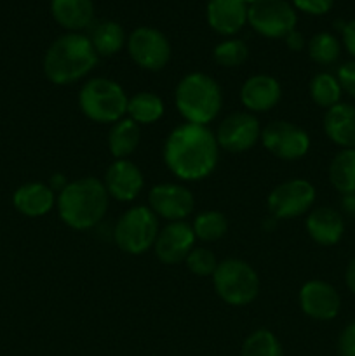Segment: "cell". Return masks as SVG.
Returning a JSON list of instances; mask_svg holds the SVG:
<instances>
[{"label":"cell","mask_w":355,"mask_h":356,"mask_svg":"<svg viewBox=\"0 0 355 356\" xmlns=\"http://www.w3.org/2000/svg\"><path fill=\"white\" fill-rule=\"evenodd\" d=\"M219 146L207 125L183 124L173 129L164 145L167 169L183 181H200L218 165Z\"/></svg>","instance_id":"1"},{"label":"cell","mask_w":355,"mask_h":356,"mask_svg":"<svg viewBox=\"0 0 355 356\" xmlns=\"http://www.w3.org/2000/svg\"><path fill=\"white\" fill-rule=\"evenodd\" d=\"M108 202L103 181L90 176L70 181L56 198L61 221L77 232L94 228L106 214Z\"/></svg>","instance_id":"2"},{"label":"cell","mask_w":355,"mask_h":356,"mask_svg":"<svg viewBox=\"0 0 355 356\" xmlns=\"http://www.w3.org/2000/svg\"><path fill=\"white\" fill-rule=\"evenodd\" d=\"M97 58L89 37L65 33L49 45L44 56V73L54 86H72L96 66Z\"/></svg>","instance_id":"3"},{"label":"cell","mask_w":355,"mask_h":356,"mask_svg":"<svg viewBox=\"0 0 355 356\" xmlns=\"http://www.w3.org/2000/svg\"><path fill=\"white\" fill-rule=\"evenodd\" d=\"M174 103L187 124L207 125L221 110V89L218 82L205 73H188L178 83Z\"/></svg>","instance_id":"4"},{"label":"cell","mask_w":355,"mask_h":356,"mask_svg":"<svg viewBox=\"0 0 355 356\" xmlns=\"http://www.w3.org/2000/svg\"><path fill=\"white\" fill-rule=\"evenodd\" d=\"M127 94L118 82L104 76L90 79L79 92V108L90 122L115 124L127 113Z\"/></svg>","instance_id":"5"},{"label":"cell","mask_w":355,"mask_h":356,"mask_svg":"<svg viewBox=\"0 0 355 356\" xmlns=\"http://www.w3.org/2000/svg\"><path fill=\"white\" fill-rule=\"evenodd\" d=\"M212 287L226 305L247 306L260 294V277L246 261L232 257L218 264L212 275Z\"/></svg>","instance_id":"6"},{"label":"cell","mask_w":355,"mask_h":356,"mask_svg":"<svg viewBox=\"0 0 355 356\" xmlns=\"http://www.w3.org/2000/svg\"><path fill=\"white\" fill-rule=\"evenodd\" d=\"M159 232V218L155 212L145 205H136L118 218L113 229V240L122 252L141 256L152 249Z\"/></svg>","instance_id":"7"},{"label":"cell","mask_w":355,"mask_h":356,"mask_svg":"<svg viewBox=\"0 0 355 356\" xmlns=\"http://www.w3.org/2000/svg\"><path fill=\"white\" fill-rule=\"evenodd\" d=\"M317 191L310 181L287 179L277 184L267 198L268 211L275 219H294L312 211Z\"/></svg>","instance_id":"8"},{"label":"cell","mask_w":355,"mask_h":356,"mask_svg":"<svg viewBox=\"0 0 355 356\" xmlns=\"http://www.w3.org/2000/svg\"><path fill=\"white\" fill-rule=\"evenodd\" d=\"M294 9L285 0H254L247 9V23L267 38H284L296 30Z\"/></svg>","instance_id":"9"},{"label":"cell","mask_w":355,"mask_h":356,"mask_svg":"<svg viewBox=\"0 0 355 356\" xmlns=\"http://www.w3.org/2000/svg\"><path fill=\"white\" fill-rule=\"evenodd\" d=\"M261 143L281 160H299L308 153L310 136L299 125L287 120H274L261 129Z\"/></svg>","instance_id":"10"},{"label":"cell","mask_w":355,"mask_h":356,"mask_svg":"<svg viewBox=\"0 0 355 356\" xmlns=\"http://www.w3.org/2000/svg\"><path fill=\"white\" fill-rule=\"evenodd\" d=\"M127 51L132 61L148 72H160L171 59V44L166 35L152 26H139L129 35Z\"/></svg>","instance_id":"11"},{"label":"cell","mask_w":355,"mask_h":356,"mask_svg":"<svg viewBox=\"0 0 355 356\" xmlns=\"http://www.w3.org/2000/svg\"><path fill=\"white\" fill-rule=\"evenodd\" d=\"M261 139V125L249 111H235L221 120L216 131V141L228 153H244Z\"/></svg>","instance_id":"12"},{"label":"cell","mask_w":355,"mask_h":356,"mask_svg":"<svg viewBox=\"0 0 355 356\" xmlns=\"http://www.w3.org/2000/svg\"><path fill=\"white\" fill-rule=\"evenodd\" d=\"M150 209L157 218L166 221H184L194 212L195 198L191 191L183 184L162 183L155 184L148 193Z\"/></svg>","instance_id":"13"},{"label":"cell","mask_w":355,"mask_h":356,"mask_svg":"<svg viewBox=\"0 0 355 356\" xmlns=\"http://www.w3.org/2000/svg\"><path fill=\"white\" fill-rule=\"evenodd\" d=\"M298 301L301 312L317 322H331L340 315L341 298L329 282L308 280L299 289Z\"/></svg>","instance_id":"14"},{"label":"cell","mask_w":355,"mask_h":356,"mask_svg":"<svg viewBox=\"0 0 355 356\" xmlns=\"http://www.w3.org/2000/svg\"><path fill=\"white\" fill-rule=\"evenodd\" d=\"M195 233L187 221H174L164 226L157 235L153 249L157 259L167 266L184 263L195 243Z\"/></svg>","instance_id":"15"},{"label":"cell","mask_w":355,"mask_h":356,"mask_svg":"<svg viewBox=\"0 0 355 356\" xmlns=\"http://www.w3.org/2000/svg\"><path fill=\"white\" fill-rule=\"evenodd\" d=\"M108 195L118 202H132L145 186V177L139 167L127 159L115 160L108 165L103 181Z\"/></svg>","instance_id":"16"},{"label":"cell","mask_w":355,"mask_h":356,"mask_svg":"<svg viewBox=\"0 0 355 356\" xmlns=\"http://www.w3.org/2000/svg\"><path fill=\"white\" fill-rule=\"evenodd\" d=\"M282 87L271 75H253L240 87V101L249 113H265L278 104Z\"/></svg>","instance_id":"17"},{"label":"cell","mask_w":355,"mask_h":356,"mask_svg":"<svg viewBox=\"0 0 355 356\" xmlns=\"http://www.w3.org/2000/svg\"><path fill=\"white\" fill-rule=\"evenodd\" d=\"M306 233L315 243L324 247H333L343 238L345 218L340 211L333 207H315L306 218Z\"/></svg>","instance_id":"18"},{"label":"cell","mask_w":355,"mask_h":356,"mask_svg":"<svg viewBox=\"0 0 355 356\" xmlns=\"http://www.w3.org/2000/svg\"><path fill=\"white\" fill-rule=\"evenodd\" d=\"M13 205L26 218H42L56 205V193L49 184L30 181L14 191Z\"/></svg>","instance_id":"19"},{"label":"cell","mask_w":355,"mask_h":356,"mask_svg":"<svg viewBox=\"0 0 355 356\" xmlns=\"http://www.w3.org/2000/svg\"><path fill=\"white\" fill-rule=\"evenodd\" d=\"M322 127L331 143L341 149L355 148V106L350 103H338L326 110Z\"/></svg>","instance_id":"20"},{"label":"cell","mask_w":355,"mask_h":356,"mask_svg":"<svg viewBox=\"0 0 355 356\" xmlns=\"http://www.w3.org/2000/svg\"><path fill=\"white\" fill-rule=\"evenodd\" d=\"M207 23L216 33L235 35L247 23V6L242 0H209Z\"/></svg>","instance_id":"21"},{"label":"cell","mask_w":355,"mask_h":356,"mask_svg":"<svg viewBox=\"0 0 355 356\" xmlns=\"http://www.w3.org/2000/svg\"><path fill=\"white\" fill-rule=\"evenodd\" d=\"M52 17L70 33H79L94 19L93 0H51Z\"/></svg>","instance_id":"22"},{"label":"cell","mask_w":355,"mask_h":356,"mask_svg":"<svg viewBox=\"0 0 355 356\" xmlns=\"http://www.w3.org/2000/svg\"><path fill=\"white\" fill-rule=\"evenodd\" d=\"M139 139H141L139 125L132 122L131 118H122V120L111 124L106 145L111 156L115 160H122L136 152V148L139 146Z\"/></svg>","instance_id":"23"},{"label":"cell","mask_w":355,"mask_h":356,"mask_svg":"<svg viewBox=\"0 0 355 356\" xmlns=\"http://www.w3.org/2000/svg\"><path fill=\"white\" fill-rule=\"evenodd\" d=\"M164 101L155 92H143L134 94L127 101V118L136 122L138 125H152L164 117Z\"/></svg>","instance_id":"24"},{"label":"cell","mask_w":355,"mask_h":356,"mask_svg":"<svg viewBox=\"0 0 355 356\" xmlns=\"http://www.w3.org/2000/svg\"><path fill=\"white\" fill-rule=\"evenodd\" d=\"M329 181L338 193H355V148L340 149L329 163Z\"/></svg>","instance_id":"25"},{"label":"cell","mask_w":355,"mask_h":356,"mask_svg":"<svg viewBox=\"0 0 355 356\" xmlns=\"http://www.w3.org/2000/svg\"><path fill=\"white\" fill-rule=\"evenodd\" d=\"M94 51L97 56H113L124 47L125 44V31L117 21H103L96 24L89 37Z\"/></svg>","instance_id":"26"},{"label":"cell","mask_w":355,"mask_h":356,"mask_svg":"<svg viewBox=\"0 0 355 356\" xmlns=\"http://www.w3.org/2000/svg\"><path fill=\"white\" fill-rule=\"evenodd\" d=\"M341 94L343 90H341L336 75L333 73L320 72L310 80V97L317 106L324 108V110H329L334 104L341 103Z\"/></svg>","instance_id":"27"},{"label":"cell","mask_w":355,"mask_h":356,"mask_svg":"<svg viewBox=\"0 0 355 356\" xmlns=\"http://www.w3.org/2000/svg\"><path fill=\"white\" fill-rule=\"evenodd\" d=\"M191 228H194L195 238L202 242H218L228 232V221L225 214L219 211H205L194 219Z\"/></svg>","instance_id":"28"},{"label":"cell","mask_w":355,"mask_h":356,"mask_svg":"<svg viewBox=\"0 0 355 356\" xmlns=\"http://www.w3.org/2000/svg\"><path fill=\"white\" fill-rule=\"evenodd\" d=\"M306 49H308L310 59L320 66L334 65L341 56L340 40L333 33H327V31H320V33L313 35Z\"/></svg>","instance_id":"29"},{"label":"cell","mask_w":355,"mask_h":356,"mask_svg":"<svg viewBox=\"0 0 355 356\" xmlns=\"http://www.w3.org/2000/svg\"><path fill=\"white\" fill-rule=\"evenodd\" d=\"M240 356H284L281 341L268 329H258L246 337Z\"/></svg>","instance_id":"30"},{"label":"cell","mask_w":355,"mask_h":356,"mask_svg":"<svg viewBox=\"0 0 355 356\" xmlns=\"http://www.w3.org/2000/svg\"><path fill=\"white\" fill-rule=\"evenodd\" d=\"M212 58L219 66L225 68H237L242 66L249 58V47L240 38H228L218 44L212 51Z\"/></svg>","instance_id":"31"},{"label":"cell","mask_w":355,"mask_h":356,"mask_svg":"<svg viewBox=\"0 0 355 356\" xmlns=\"http://www.w3.org/2000/svg\"><path fill=\"white\" fill-rule=\"evenodd\" d=\"M184 264L195 277H212L219 263L212 250L205 249V247H194L184 259Z\"/></svg>","instance_id":"32"},{"label":"cell","mask_w":355,"mask_h":356,"mask_svg":"<svg viewBox=\"0 0 355 356\" xmlns=\"http://www.w3.org/2000/svg\"><path fill=\"white\" fill-rule=\"evenodd\" d=\"M336 79L338 82H340L341 90L355 99V59L343 63V65L338 68Z\"/></svg>","instance_id":"33"},{"label":"cell","mask_w":355,"mask_h":356,"mask_svg":"<svg viewBox=\"0 0 355 356\" xmlns=\"http://www.w3.org/2000/svg\"><path fill=\"white\" fill-rule=\"evenodd\" d=\"M336 348L340 356H355V320L347 323L341 330Z\"/></svg>","instance_id":"34"},{"label":"cell","mask_w":355,"mask_h":356,"mask_svg":"<svg viewBox=\"0 0 355 356\" xmlns=\"http://www.w3.org/2000/svg\"><path fill=\"white\" fill-rule=\"evenodd\" d=\"M296 9L310 14V16H322L327 14L334 6V0H292Z\"/></svg>","instance_id":"35"},{"label":"cell","mask_w":355,"mask_h":356,"mask_svg":"<svg viewBox=\"0 0 355 356\" xmlns=\"http://www.w3.org/2000/svg\"><path fill=\"white\" fill-rule=\"evenodd\" d=\"M343 45L348 54L355 59V19L343 24Z\"/></svg>","instance_id":"36"},{"label":"cell","mask_w":355,"mask_h":356,"mask_svg":"<svg viewBox=\"0 0 355 356\" xmlns=\"http://www.w3.org/2000/svg\"><path fill=\"white\" fill-rule=\"evenodd\" d=\"M284 40H285V45H287V47L291 49V51H294V52L303 51V49H305V45H306L305 37H303V35L299 33L298 30L289 31V33L284 37Z\"/></svg>","instance_id":"37"},{"label":"cell","mask_w":355,"mask_h":356,"mask_svg":"<svg viewBox=\"0 0 355 356\" xmlns=\"http://www.w3.org/2000/svg\"><path fill=\"white\" fill-rule=\"evenodd\" d=\"M345 284H347L348 291H350L352 294H355V256L352 257L347 270H345Z\"/></svg>","instance_id":"38"},{"label":"cell","mask_w":355,"mask_h":356,"mask_svg":"<svg viewBox=\"0 0 355 356\" xmlns=\"http://www.w3.org/2000/svg\"><path fill=\"white\" fill-rule=\"evenodd\" d=\"M341 209H343L345 214L355 218V193L345 195V197L341 198Z\"/></svg>","instance_id":"39"},{"label":"cell","mask_w":355,"mask_h":356,"mask_svg":"<svg viewBox=\"0 0 355 356\" xmlns=\"http://www.w3.org/2000/svg\"><path fill=\"white\" fill-rule=\"evenodd\" d=\"M242 2H246V3L249 2V3H251V2H254V0H242Z\"/></svg>","instance_id":"40"}]
</instances>
